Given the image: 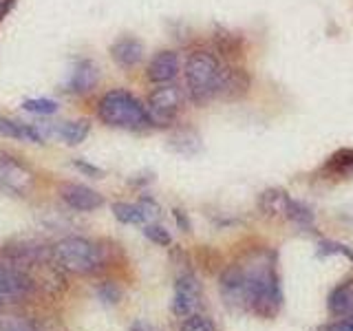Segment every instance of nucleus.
Wrapping results in <instances>:
<instances>
[{
	"label": "nucleus",
	"instance_id": "f257e3e1",
	"mask_svg": "<svg viewBox=\"0 0 353 331\" xmlns=\"http://www.w3.org/2000/svg\"><path fill=\"white\" fill-rule=\"evenodd\" d=\"M221 296L230 307L259 318H276L283 307V290L270 250H254L221 276Z\"/></svg>",
	"mask_w": 353,
	"mask_h": 331
},
{
	"label": "nucleus",
	"instance_id": "f03ea898",
	"mask_svg": "<svg viewBox=\"0 0 353 331\" xmlns=\"http://www.w3.org/2000/svg\"><path fill=\"white\" fill-rule=\"evenodd\" d=\"M97 117L102 119V124L121 130H143L152 126L146 106L124 88H113L99 97Z\"/></svg>",
	"mask_w": 353,
	"mask_h": 331
},
{
	"label": "nucleus",
	"instance_id": "7ed1b4c3",
	"mask_svg": "<svg viewBox=\"0 0 353 331\" xmlns=\"http://www.w3.org/2000/svg\"><path fill=\"white\" fill-rule=\"evenodd\" d=\"M221 62L208 51H194L188 55L183 75L188 95L194 104H208L219 93V80H221Z\"/></svg>",
	"mask_w": 353,
	"mask_h": 331
},
{
	"label": "nucleus",
	"instance_id": "20e7f679",
	"mask_svg": "<svg viewBox=\"0 0 353 331\" xmlns=\"http://www.w3.org/2000/svg\"><path fill=\"white\" fill-rule=\"evenodd\" d=\"M53 263L60 270L71 274H93L104 265L102 248L84 237H66L58 241L51 250Z\"/></svg>",
	"mask_w": 353,
	"mask_h": 331
},
{
	"label": "nucleus",
	"instance_id": "39448f33",
	"mask_svg": "<svg viewBox=\"0 0 353 331\" xmlns=\"http://www.w3.org/2000/svg\"><path fill=\"white\" fill-rule=\"evenodd\" d=\"M181 102H183V95L172 82L159 84L148 95V104H146L150 124H154V126L172 124V121L176 119V115H179V110H181Z\"/></svg>",
	"mask_w": 353,
	"mask_h": 331
},
{
	"label": "nucleus",
	"instance_id": "423d86ee",
	"mask_svg": "<svg viewBox=\"0 0 353 331\" xmlns=\"http://www.w3.org/2000/svg\"><path fill=\"white\" fill-rule=\"evenodd\" d=\"M170 307H172V314L179 320L199 312V307H201V285H199L194 274L185 272L176 276Z\"/></svg>",
	"mask_w": 353,
	"mask_h": 331
},
{
	"label": "nucleus",
	"instance_id": "0eeeda50",
	"mask_svg": "<svg viewBox=\"0 0 353 331\" xmlns=\"http://www.w3.org/2000/svg\"><path fill=\"white\" fill-rule=\"evenodd\" d=\"M33 181H36V177L25 163L0 150V188L16 194H27L33 188Z\"/></svg>",
	"mask_w": 353,
	"mask_h": 331
},
{
	"label": "nucleus",
	"instance_id": "6e6552de",
	"mask_svg": "<svg viewBox=\"0 0 353 331\" xmlns=\"http://www.w3.org/2000/svg\"><path fill=\"white\" fill-rule=\"evenodd\" d=\"M60 197L75 212H95L104 205V197L82 183H64L60 188Z\"/></svg>",
	"mask_w": 353,
	"mask_h": 331
},
{
	"label": "nucleus",
	"instance_id": "1a4fd4ad",
	"mask_svg": "<svg viewBox=\"0 0 353 331\" xmlns=\"http://www.w3.org/2000/svg\"><path fill=\"white\" fill-rule=\"evenodd\" d=\"M31 290L33 283L25 272L0 265V303L22 301V298H27L31 294Z\"/></svg>",
	"mask_w": 353,
	"mask_h": 331
},
{
	"label": "nucleus",
	"instance_id": "9d476101",
	"mask_svg": "<svg viewBox=\"0 0 353 331\" xmlns=\"http://www.w3.org/2000/svg\"><path fill=\"white\" fill-rule=\"evenodd\" d=\"M179 55L176 51L170 49H163L159 53L152 55V60L148 62V69H146V77L152 84H170L176 75H179Z\"/></svg>",
	"mask_w": 353,
	"mask_h": 331
},
{
	"label": "nucleus",
	"instance_id": "9b49d317",
	"mask_svg": "<svg viewBox=\"0 0 353 331\" xmlns=\"http://www.w3.org/2000/svg\"><path fill=\"white\" fill-rule=\"evenodd\" d=\"M250 91V75L243 69H234V66H223L221 69V80H219V93L216 97L223 99H239Z\"/></svg>",
	"mask_w": 353,
	"mask_h": 331
},
{
	"label": "nucleus",
	"instance_id": "f8f14e48",
	"mask_svg": "<svg viewBox=\"0 0 353 331\" xmlns=\"http://www.w3.org/2000/svg\"><path fill=\"white\" fill-rule=\"evenodd\" d=\"M110 55H113V60L121 66V69H132V66H137L143 60V44L137 38L124 36L113 42Z\"/></svg>",
	"mask_w": 353,
	"mask_h": 331
},
{
	"label": "nucleus",
	"instance_id": "ddd939ff",
	"mask_svg": "<svg viewBox=\"0 0 353 331\" xmlns=\"http://www.w3.org/2000/svg\"><path fill=\"white\" fill-rule=\"evenodd\" d=\"M99 80V71L95 62L91 60H80L75 64V69L71 73V80H69V91L71 93H88L91 88H95Z\"/></svg>",
	"mask_w": 353,
	"mask_h": 331
},
{
	"label": "nucleus",
	"instance_id": "4468645a",
	"mask_svg": "<svg viewBox=\"0 0 353 331\" xmlns=\"http://www.w3.org/2000/svg\"><path fill=\"white\" fill-rule=\"evenodd\" d=\"M290 205H292V199L287 197L285 190L281 188H270L259 197V208L263 210V214L268 217H285L290 214Z\"/></svg>",
	"mask_w": 353,
	"mask_h": 331
},
{
	"label": "nucleus",
	"instance_id": "2eb2a0df",
	"mask_svg": "<svg viewBox=\"0 0 353 331\" xmlns=\"http://www.w3.org/2000/svg\"><path fill=\"white\" fill-rule=\"evenodd\" d=\"M329 312L342 318V316H353V281H345L336 285L329 294Z\"/></svg>",
	"mask_w": 353,
	"mask_h": 331
},
{
	"label": "nucleus",
	"instance_id": "dca6fc26",
	"mask_svg": "<svg viewBox=\"0 0 353 331\" xmlns=\"http://www.w3.org/2000/svg\"><path fill=\"white\" fill-rule=\"evenodd\" d=\"M0 135L11 137V139H25L33 143H42L44 141V132L31 124H20V121L0 117Z\"/></svg>",
	"mask_w": 353,
	"mask_h": 331
},
{
	"label": "nucleus",
	"instance_id": "f3484780",
	"mask_svg": "<svg viewBox=\"0 0 353 331\" xmlns=\"http://www.w3.org/2000/svg\"><path fill=\"white\" fill-rule=\"evenodd\" d=\"M88 130H91L88 119H75V121H64L58 132L69 146H77V143H82L88 137Z\"/></svg>",
	"mask_w": 353,
	"mask_h": 331
},
{
	"label": "nucleus",
	"instance_id": "a211bd4d",
	"mask_svg": "<svg viewBox=\"0 0 353 331\" xmlns=\"http://www.w3.org/2000/svg\"><path fill=\"white\" fill-rule=\"evenodd\" d=\"M113 214L119 223L124 225H141V223H148L146 214L143 210L139 208V203H113Z\"/></svg>",
	"mask_w": 353,
	"mask_h": 331
},
{
	"label": "nucleus",
	"instance_id": "6ab92c4d",
	"mask_svg": "<svg viewBox=\"0 0 353 331\" xmlns=\"http://www.w3.org/2000/svg\"><path fill=\"white\" fill-rule=\"evenodd\" d=\"M179 331H216V327H214V323L208 316L196 312V314H190V316L181 318Z\"/></svg>",
	"mask_w": 353,
	"mask_h": 331
},
{
	"label": "nucleus",
	"instance_id": "aec40b11",
	"mask_svg": "<svg viewBox=\"0 0 353 331\" xmlns=\"http://www.w3.org/2000/svg\"><path fill=\"white\" fill-rule=\"evenodd\" d=\"M22 108L33 115H53L58 110V102H53L49 97H33V99H25Z\"/></svg>",
	"mask_w": 353,
	"mask_h": 331
},
{
	"label": "nucleus",
	"instance_id": "412c9836",
	"mask_svg": "<svg viewBox=\"0 0 353 331\" xmlns=\"http://www.w3.org/2000/svg\"><path fill=\"white\" fill-rule=\"evenodd\" d=\"M143 237L150 239L154 245H161V248L170 245V243H172L170 232L165 230L163 225H157V223H146V225H143Z\"/></svg>",
	"mask_w": 353,
	"mask_h": 331
},
{
	"label": "nucleus",
	"instance_id": "4be33fe9",
	"mask_svg": "<svg viewBox=\"0 0 353 331\" xmlns=\"http://www.w3.org/2000/svg\"><path fill=\"white\" fill-rule=\"evenodd\" d=\"M0 331H38L36 325L20 316H0Z\"/></svg>",
	"mask_w": 353,
	"mask_h": 331
},
{
	"label": "nucleus",
	"instance_id": "5701e85b",
	"mask_svg": "<svg viewBox=\"0 0 353 331\" xmlns=\"http://www.w3.org/2000/svg\"><path fill=\"white\" fill-rule=\"evenodd\" d=\"M320 254H340V257L353 261V250L349 245H342V243H320Z\"/></svg>",
	"mask_w": 353,
	"mask_h": 331
},
{
	"label": "nucleus",
	"instance_id": "b1692460",
	"mask_svg": "<svg viewBox=\"0 0 353 331\" xmlns=\"http://www.w3.org/2000/svg\"><path fill=\"white\" fill-rule=\"evenodd\" d=\"M97 294H99V298H102L104 303H117L119 298H121V290L115 283H104L97 290Z\"/></svg>",
	"mask_w": 353,
	"mask_h": 331
},
{
	"label": "nucleus",
	"instance_id": "393cba45",
	"mask_svg": "<svg viewBox=\"0 0 353 331\" xmlns=\"http://www.w3.org/2000/svg\"><path fill=\"white\" fill-rule=\"evenodd\" d=\"M325 331H353V316H342L334 323H329Z\"/></svg>",
	"mask_w": 353,
	"mask_h": 331
},
{
	"label": "nucleus",
	"instance_id": "a878e982",
	"mask_svg": "<svg viewBox=\"0 0 353 331\" xmlns=\"http://www.w3.org/2000/svg\"><path fill=\"white\" fill-rule=\"evenodd\" d=\"M16 0H0V20H3L11 9H14Z\"/></svg>",
	"mask_w": 353,
	"mask_h": 331
},
{
	"label": "nucleus",
	"instance_id": "bb28decb",
	"mask_svg": "<svg viewBox=\"0 0 353 331\" xmlns=\"http://www.w3.org/2000/svg\"><path fill=\"white\" fill-rule=\"evenodd\" d=\"M130 331H159L157 327H152L148 323H143V320H137V323L130 325Z\"/></svg>",
	"mask_w": 353,
	"mask_h": 331
},
{
	"label": "nucleus",
	"instance_id": "cd10ccee",
	"mask_svg": "<svg viewBox=\"0 0 353 331\" xmlns=\"http://www.w3.org/2000/svg\"><path fill=\"white\" fill-rule=\"evenodd\" d=\"M75 166H77V168H82L84 172H88V174H102V170H99V168H95V166H88V163H84V161H75Z\"/></svg>",
	"mask_w": 353,
	"mask_h": 331
},
{
	"label": "nucleus",
	"instance_id": "c85d7f7f",
	"mask_svg": "<svg viewBox=\"0 0 353 331\" xmlns=\"http://www.w3.org/2000/svg\"><path fill=\"white\" fill-rule=\"evenodd\" d=\"M0 305H3V303H0Z\"/></svg>",
	"mask_w": 353,
	"mask_h": 331
}]
</instances>
